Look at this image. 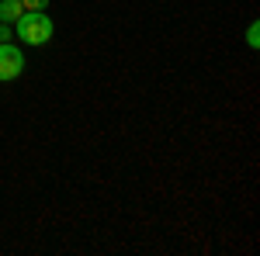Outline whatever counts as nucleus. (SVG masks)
I'll list each match as a JSON object with an SVG mask.
<instances>
[{"label":"nucleus","mask_w":260,"mask_h":256,"mask_svg":"<svg viewBox=\"0 0 260 256\" xmlns=\"http://www.w3.org/2000/svg\"><path fill=\"white\" fill-rule=\"evenodd\" d=\"M21 73H24V56H21V49L11 45V42H0V83L18 80Z\"/></svg>","instance_id":"f03ea898"},{"label":"nucleus","mask_w":260,"mask_h":256,"mask_svg":"<svg viewBox=\"0 0 260 256\" xmlns=\"http://www.w3.org/2000/svg\"><path fill=\"white\" fill-rule=\"evenodd\" d=\"M21 14H24L21 0H0V24H14Z\"/></svg>","instance_id":"7ed1b4c3"},{"label":"nucleus","mask_w":260,"mask_h":256,"mask_svg":"<svg viewBox=\"0 0 260 256\" xmlns=\"http://www.w3.org/2000/svg\"><path fill=\"white\" fill-rule=\"evenodd\" d=\"M246 42H250V49H257V45H260V24H250V31H246Z\"/></svg>","instance_id":"20e7f679"},{"label":"nucleus","mask_w":260,"mask_h":256,"mask_svg":"<svg viewBox=\"0 0 260 256\" xmlns=\"http://www.w3.org/2000/svg\"><path fill=\"white\" fill-rule=\"evenodd\" d=\"M0 42H11V24H0Z\"/></svg>","instance_id":"423d86ee"},{"label":"nucleus","mask_w":260,"mask_h":256,"mask_svg":"<svg viewBox=\"0 0 260 256\" xmlns=\"http://www.w3.org/2000/svg\"><path fill=\"white\" fill-rule=\"evenodd\" d=\"M14 24H18V39L24 45H45V42L52 39V31H56L49 14H42V11H24Z\"/></svg>","instance_id":"f257e3e1"},{"label":"nucleus","mask_w":260,"mask_h":256,"mask_svg":"<svg viewBox=\"0 0 260 256\" xmlns=\"http://www.w3.org/2000/svg\"><path fill=\"white\" fill-rule=\"evenodd\" d=\"M21 7H24V11H45L49 0H21Z\"/></svg>","instance_id":"39448f33"}]
</instances>
